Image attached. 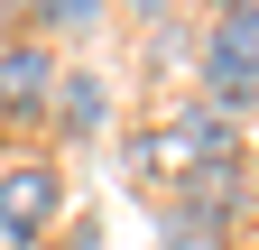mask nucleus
Segmentation results:
<instances>
[{
	"mask_svg": "<svg viewBox=\"0 0 259 250\" xmlns=\"http://www.w3.org/2000/svg\"><path fill=\"white\" fill-rule=\"evenodd\" d=\"M56 120H65V139H93V130H102V74H65Z\"/></svg>",
	"mask_w": 259,
	"mask_h": 250,
	"instance_id": "20e7f679",
	"label": "nucleus"
},
{
	"mask_svg": "<svg viewBox=\"0 0 259 250\" xmlns=\"http://www.w3.org/2000/svg\"><path fill=\"white\" fill-rule=\"evenodd\" d=\"M65 213V176L47 158H10L0 167V250H37Z\"/></svg>",
	"mask_w": 259,
	"mask_h": 250,
	"instance_id": "f257e3e1",
	"label": "nucleus"
},
{
	"mask_svg": "<svg viewBox=\"0 0 259 250\" xmlns=\"http://www.w3.org/2000/svg\"><path fill=\"white\" fill-rule=\"evenodd\" d=\"M167 250H222V223H194V213H176V232H167Z\"/></svg>",
	"mask_w": 259,
	"mask_h": 250,
	"instance_id": "423d86ee",
	"label": "nucleus"
},
{
	"mask_svg": "<svg viewBox=\"0 0 259 250\" xmlns=\"http://www.w3.org/2000/svg\"><path fill=\"white\" fill-rule=\"evenodd\" d=\"M204 84L213 102H259V0H232L204 37Z\"/></svg>",
	"mask_w": 259,
	"mask_h": 250,
	"instance_id": "f03ea898",
	"label": "nucleus"
},
{
	"mask_svg": "<svg viewBox=\"0 0 259 250\" xmlns=\"http://www.w3.org/2000/svg\"><path fill=\"white\" fill-rule=\"evenodd\" d=\"M56 93H65V65L47 56V37L0 47V111H10V120H47V111H56Z\"/></svg>",
	"mask_w": 259,
	"mask_h": 250,
	"instance_id": "7ed1b4c3",
	"label": "nucleus"
},
{
	"mask_svg": "<svg viewBox=\"0 0 259 250\" xmlns=\"http://www.w3.org/2000/svg\"><path fill=\"white\" fill-rule=\"evenodd\" d=\"M65 250H102V232H93V223H74V241H65Z\"/></svg>",
	"mask_w": 259,
	"mask_h": 250,
	"instance_id": "0eeeda50",
	"label": "nucleus"
},
{
	"mask_svg": "<svg viewBox=\"0 0 259 250\" xmlns=\"http://www.w3.org/2000/svg\"><path fill=\"white\" fill-rule=\"evenodd\" d=\"M28 10H37L47 28H93V19H102V0H28Z\"/></svg>",
	"mask_w": 259,
	"mask_h": 250,
	"instance_id": "39448f33",
	"label": "nucleus"
}]
</instances>
